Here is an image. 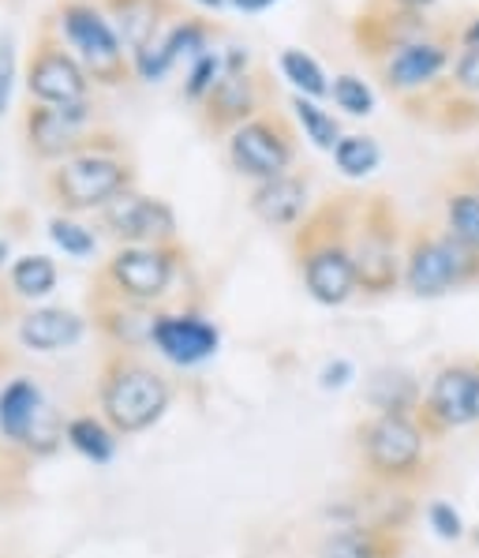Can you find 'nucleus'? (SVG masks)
<instances>
[{
	"instance_id": "nucleus-1",
	"label": "nucleus",
	"mask_w": 479,
	"mask_h": 558,
	"mask_svg": "<svg viewBox=\"0 0 479 558\" xmlns=\"http://www.w3.org/2000/svg\"><path fill=\"white\" fill-rule=\"evenodd\" d=\"M353 206L356 199L322 203L296 226L293 252L299 259V278L319 304L337 307L356 293L353 266Z\"/></svg>"
},
{
	"instance_id": "nucleus-2",
	"label": "nucleus",
	"mask_w": 479,
	"mask_h": 558,
	"mask_svg": "<svg viewBox=\"0 0 479 558\" xmlns=\"http://www.w3.org/2000/svg\"><path fill=\"white\" fill-rule=\"evenodd\" d=\"M405 221L386 195H367L353 206V266L356 286L371 296L405 286Z\"/></svg>"
},
{
	"instance_id": "nucleus-3",
	"label": "nucleus",
	"mask_w": 479,
	"mask_h": 558,
	"mask_svg": "<svg viewBox=\"0 0 479 558\" xmlns=\"http://www.w3.org/2000/svg\"><path fill=\"white\" fill-rule=\"evenodd\" d=\"M479 286V255L468 252L446 226L408 229L405 289L419 300H439L457 289Z\"/></svg>"
},
{
	"instance_id": "nucleus-4",
	"label": "nucleus",
	"mask_w": 479,
	"mask_h": 558,
	"mask_svg": "<svg viewBox=\"0 0 479 558\" xmlns=\"http://www.w3.org/2000/svg\"><path fill=\"white\" fill-rule=\"evenodd\" d=\"M57 27L64 46L87 68V75L106 83V87H120L135 72L132 60L124 57V41H120L116 27L109 23V15L101 12V4H90V0H60Z\"/></svg>"
},
{
	"instance_id": "nucleus-5",
	"label": "nucleus",
	"mask_w": 479,
	"mask_h": 558,
	"mask_svg": "<svg viewBox=\"0 0 479 558\" xmlns=\"http://www.w3.org/2000/svg\"><path fill=\"white\" fill-rule=\"evenodd\" d=\"M169 409V386L153 367L120 356L101 379V412L120 435H139L158 424Z\"/></svg>"
},
{
	"instance_id": "nucleus-6",
	"label": "nucleus",
	"mask_w": 479,
	"mask_h": 558,
	"mask_svg": "<svg viewBox=\"0 0 479 558\" xmlns=\"http://www.w3.org/2000/svg\"><path fill=\"white\" fill-rule=\"evenodd\" d=\"M460 53V23L442 20L431 34H423L413 46L397 49L382 64H374V80L382 83V90L393 94L397 101L419 98L442 83L450 75L453 60Z\"/></svg>"
},
{
	"instance_id": "nucleus-7",
	"label": "nucleus",
	"mask_w": 479,
	"mask_h": 558,
	"mask_svg": "<svg viewBox=\"0 0 479 558\" xmlns=\"http://www.w3.org/2000/svg\"><path fill=\"white\" fill-rule=\"evenodd\" d=\"M270 83L259 68H251L247 49H229L225 53V75L218 80L207 98L199 101V124L210 135H233L247 120L270 109Z\"/></svg>"
},
{
	"instance_id": "nucleus-8",
	"label": "nucleus",
	"mask_w": 479,
	"mask_h": 558,
	"mask_svg": "<svg viewBox=\"0 0 479 558\" xmlns=\"http://www.w3.org/2000/svg\"><path fill=\"white\" fill-rule=\"evenodd\" d=\"M132 166L120 154L83 150L49 173V195L64 210H101L132 187Z\"/></svg>"
},
{
	"instance_id": "nucleus-9",
	"label": "nucleus",
	"mask_w": 479,
	"mask_h": 558,
	"mask_svg": "<svg viewBox=\"0 0 479 558\" xmlns=\"http://www.w3.org/2000/svg\"><path fill=\"white\" fill-rule=\"evenodd\" d=\"M364 465L374 480L382 484H408L423 472V453H427V432L419 427L416 416H390L379 412L374 420H367L364 432Z\"/></svg>"
},
{
	"instance_id": "nucleus-10",
	"label": "nucleus",
	"mask_w": 479,
	"mask_h": 558,
	"mask_svg": "<svg viewBox=\"0 0 479 558\" xmlns=\"http://www.w3.org/2000/svg\"><path fill=\"white\" fill-rule=\"evenodd\" d=\"M229 161L240 177H251L255 184L285 177L296 161V128L285 113L267 109L229 135Z\"/></svg>"
},
{
	"instance_id": "nucleus-11",
	"label": "nucleus",
	"mask_w": 479,
	"mask_h": 558,
	"mask_svg": "<svg viewBox=\"0 0 479 558\" xmlns=\"http://www.w3.org/2000/svg\"><path fill=\"white\" fill-rule=\"evenodd\" d=\"M439 23L442 20L431 12H405V8L367 0V4L353 15V23H348V38H353L356 53L374 68L386 57L397 53V49L413 46V41H419L423 34H431Z\"/></svg>"
},
{
	"instance_id": "nucleus-12",
	"label": "nucleus",
	"mask_w": 479,
	"mask_h": 558,
	"mask_svg": "<svg viewBox=\"0 0 479 558\" xmlns=\"http://www.w3.org/2000/svg\"><path fill=\"white\" fill-rule=\"evenodd\" d=\"M419 427L427 439L468 427L479 420V364H450L434 375L427 398L419 401Z\"/></svg>"
},
{
	"instance_id": "nucleus-13",
	"label": "nucleus",
	"mask_w": 479,
	"mask_h": 558,
	"mask_svg": "<svg viewBox=\"0 0 479 558\" xmlns=\"http://www.w3.org/2000/svg\"><path fill=\"white\" fill-rule=\"evenodd\" d=\"M27 90L41 106H72L90 98V75L79 57L64 46V38L41 34L27 64Z\"/></svg>"
},
{
	"instance_id": "nucleus-14",
	"label": "nucleus",
	"mask_w": 479,
	"mask_h": 558,
	"mask_svg": "<svg viewBox=\"0 0 479 558\" xmlns=\"http://www.w3.org/2000/svg\"><path fill=\"white\" fill-rule=\"evenodd\" d=\"M90 98L87 101H72V106H34L23 117V132H27V147L46 161H57L75 150H94L90 147Z\"/></svg>"
},
{
	"instance_id": "nucleus-15",
	"label": "nucleus",
	"mask_w": 479,
	"mask_h": 558,
	"mask_svg": "<svg viewBox=\"0 0 479 558\" xmlns=\"http://www.w3.org/2000/svg\"><path fill=\"white\" fill-rule=\"evenodd\" d=\"M176 274V252L169 244H143V247H120L109 259L106 278L124 300L150 304L165 296Z\"/></svg>"
},
{
	"instance_id": "nucleus-16",
	"label": "nucleus",
	"mask_w": 479,
	"mask_h": 558,
	"mask_svg": "<svg viewBox=\"0 0 479 558\" xmlns=\"http://www.w3.org/2000/svg\"><path fill=\"white\" fill-rule=\"evenodd\" d=\"M101 226L116 240H124V247L173 244L176 236V218L169 210V203L139 195L132 187L124 195H116L109 206H101Z\"/></svg>"
},
{
	"instance_id": "nucleus-17",
	"label": "nucleus",
	"mask_w": 479,
	"mask_h": 558,
	"mask_svg": "<svg viewBox=\"0 0 479 558\" xmlns=\"http://www.w3.org/2000/svg\"><path fill=\"white\" fill-rule=\"evenodd\" d=\"M150 341L161 349V356H169L173 364L192 367L218 353L221 333H218V326L199 319V315H158Z\"/></svg>"
},
{
	"instance_id": "nucleus-18",
	"label": "nucleus",
	"mask_w": 479,
	"mask_h": 558,
	"mask_svg": "<svg viewBox=\"0 0 479 558\" xmlns=\"http://www.w3.org/2000/svg\"><path fill=\"white\" fill-rule=\"evenodd\" d=\"M101 12L116 27L127 53L147 49L158 34H165L180 20L173 0H101Z\"/></svg>"
},
{
	"instance_id": "nucleus-19",
	"label": "nucleus",
	"mask_w": 479,
	"mask_h": 558,
	"mask_svg": "<svg viewBox=\"0 0 479 558\" xmlns=\"http://www.w3.org/2000/svg\"><path fill=\"white\" fill-rule=\"evenodd\" d=\"M247 206H251V214L262 226L296 229L299 221L311 214V184H307V177H296V173L262 180V184H255Z\"/></svg>"
},
{
	"instance_id": "nucleus-20",
	"label": "nucleus",
	"mask_w": 479,
	"mask_h": 558,
	"mask_svg": "<svg viewBox=\"0 0 479 558\" xmlns=\"http://www.w3.org/2000/svg\"><path fill=\"white\" fill-rule=\"evenodd\" d=\"M20 338L34 353H57L83 338V319L64 307H38L20 323Z\"/></svg>"
},
{
	"instance_id": "nucleus-21",
	"label": "nucleus",
	"mask_w": 479,
	"mask_h": 558,
	"mask_svg": "<svg viewBox=\"0 0 479 558\" xmlns=\"http://www.w3.org/2000/svg\"><path fill=\"white\" fill-rule=\"evenodd\" d=\"M41 416H46V401L30 379H15L12 386H4V393H0V435L4 439L27 442Z\"/></svg>"
},
{
	"instance_id": "nucleus-22",
	"label": "nucleus",
	"mask_w": 479,
	"mask_h": 558,
	"mask_svg": "<svg viewBox=\"0 0 479 558\" xmlns=\"http://www.w3.org/2000/svg\"><path fill=\"white\" fill-rule=\"evenodd\" d=\"M442 226H446L468 252L479 255V184L476 180L453 184L450 192L442 195Z\"/></svg>"
},
{
	"instance_id": "nucleus-23",
	"label": "nucleus",
	"mask_w": 479,
	"mask_h": 558,
	"mask_svg": "<svg viewBox=\"0 0 479 558\" xmlns=\"http://www.w3.org/2000/svg\"><path fill=\"white\" fill-rule=\"evenodd\" d=\"M322 555L327 558H397V544L374 529L353 525V529L333 532L327 539V547H322Z\"/></svg>"
},
{
	"instance_id": "nucleus-24",
	"label": "nucleus",
	"mask_w": 479,
	"mask_h": 558,
	"mask_svg": "<svg viewBox=\"0 0 479 558\" xmlns=\"http://www.w3.org/2000/svg\"><path fill=\"white\" fill-rule=\"evenodd\" d=\"M371 405L390 416H413V409H419V390L413 383V375L405 372H382L371 383Z\"/></svg>"
},
{
	"instance_id": "nucleus-25",
	"label": "nucleus",
	"mask_w": 479,
	"mask_h": 558,
	"mask_svg": "<svg viewBox=\"0 0 479 558\" xmlns=\"http://www.w3.org/2000/svg\"><path fill=\"white\" fill-rule=\"evenodd\" d=\"M288 106H293L296 124L304 128V140H311L319 150L333 154V147L341 143V124H337V120H333L315 98H304V94H293V101H288Z\"/></svg>"
},
{
	"instance_id": "nucleus-26",
	"label": "nucleus",
	"mask_w": 479,
	"mask_h": 558,
	"mask_svg": "<svg viewBox=\"0 0 479 558\" xmlns=\"http://www.w3.org/2000/svg\"><path fill=\"white\" fill-rule=\"evenodd\" d=\"M210 34L213 27L207 20H195V15H180V20L173 23V27L165 31V53L173 64H180V60H199L202 53H210Z\"/></svg>"
},
{
	"instance_id": "nucleus-27",
	"label": "nucleus",
	"mask_w": 479,
	"mask_h": 558,
	"mask_svg": "<svg viewBox=\"0 0 479 558\" xmlns=\"http://www.w3.org/2000/svg\"><path fill=\"white\" fill-rule=\"evenodd\" d=\"M278 64H281V75H285L296 87V94H304V98H322V94H330L322 64L311 53H304V49H285Z\"/></svg>"
},
{
	"instance_id": "nucleus-28",
	"label": "nucleus",
	"mask_w": 479,
	"mask_h": 558,
	"mask_svg": "<svg viewBox=\"0 0 479 558\" xmlns=\"http://www.w3.org/2000/svg\"><path fill=\"white\" fill-rule=\"evenodd\" d=\"M333 161L345 177L364 180L379 169L382 161V147L371 140V135H341V143L333 147Z\"/></svg>"
},
{
	"instance_id": "nucleus-29",
	"label": "nucleus",
	"mask_w": 479,
	"mask_h": 558,
	"mask_svg": "<svg viewBox=\"0 0 479 558\" xmlns=\"http://www.w3.org/2000/svg\"><path fill=\"white\" fill-rule=\"evenodd\" d=\"M67 442H72L87 461H94V465H106V461H113V450H116L113 432H109V427L101 424V420H94V416L72 420V424H67Z\"/></svg>"
},
{
	"instance_id": "nucleus-30",
	"label": "nucleus",
	"mask_w": 479,
	"mask_h": 558,
	"mask_svg": "<svg viewBox=\"0 0 479 558\" xmlns=\"http://www.w3.org/2000/svg\"><path fill=\"white\" fill-rule=\"evenodd\" d=\"M53 286H57V266L49 255H23V259H15L12 266L15 296L38 300V296L53 293Z\"/></svg>"
},
{
	"instance_id": "nucleus-31",
	"label": "nucleus",
	"mask_w": 479,
	"mask_h": 558,
	"mask_svg": "<svg viewBox=\"0 0 479 558\" xmlns=\"http://www.w3.org/2000/svg\"><path fill=\"white\" fill-rule=\"evenodd\" d=\"M330 94H333V106L345 109L348 117H371L374 113L371 83L359 80V75H353V72L337 75V80H333V87H330Z\"/></svg>"
},
{
	"instance_id": "nucleus-32",
	"label": "nucleus",
	"mask_w": 479,
	"mask_h": 558,
	"mask_svg": "<svg viewBox=\"0 0 479 558\" xmlns=\"http://www.w3.org/2000/svg\"><path fill=\"white\" fill-rule=\"evenodd\" d=\"M225 75V53H202L199 60H192V68H187V80H184V98L192 101V106H199L207 94L218 87V80Z\"/></svg>"
},
{
	"instance_id": "nucleus-33",
	"label": "nucleus",
	"mask_w": 479,
	"mask_h": 558,
	"mask_svg": "<svg viewBox=\"0 0 479 558\" xmlns=\"http://www.w3.org/2000/svg\"><path fill=\"white\" fill-rule=\"evenodd\" d=\"M49 236H53L57 247H64V255H75V259H87V255H94V247H98L90 229H83L79 221H72V218L49 221Z\"/></svg>"
},
{
	"instance_id": "nucleus-34",
	"label": "nucleus",
	"mask_w": 479,
	"mask_h": 558,
	"mask_svg": "<svg viewBox=\"0 0 479 558\" xmlns=\"http://www.w3.org/2000/svg\"><path fill=\"white\" fill-rule=\"evenodd\" d=\"M12 87H15V41L12 34H0V117L8 113Z\"/></svg>"
},
{
	"instance_id": "nucleus-35",
	"label": "nucleus",
	"mask_w": 479,
	"mask_h": 558,
	"mask_svg": "<svg viewBox=\"0 0 479 558\" xmlns=\"http://www.w3.org/2000/svg\"><path fill=\"white\" fill-rule=\"evenodd\" d=\"M427 521H431V529L439 532L442 539H460V536H465V521H460V513L453 510L450 502H431Z\"/></svg>"
},
{
	"instance_id": "nucleus-36",
	"label": "nucleus",
	"mask_w": 479,
	"mask_h": 558,
	"mask_svg": "<svg viewBox=\"0 0 479 558\" xmlns=\"http://www.w3.org/2000/svg\"><path fill=\"white\" fill-rule=\"evenodd\" d=\"M348 375H353V364H345V360H337V364H330L327 372H322V386H345Z\"/></svg>"
},
{
	"instance_id": "nucleus-37",
	"label": "nucleus",
	"mask_w": 479,
	"mask_h": 558,
	"mask_svg": "<svg viewBox=\"0 0 479 558\" xmlns=\"http://www.w3.org/2000/svg\"><path fill=\"white\" fill-rule=\"evenodd\" d=\"M379 4L405 8V12H431V8H434V0H379Z\"/></svg>"
},
{
	"instance_id": "nucleus-38",
	"label": "nucleus",
	"mask_w": 479,
	"mask_h": 558,
	"mask_svg": "<svg viewBox=\"0 0 479 558\" xmlns=\"http://www.w3.org/2000/svg\"><path fill=\"white\" fill-rule=\"evenodd\" d=\"M460 46H479V15L460 23Z\"/></svg>"
},
{
	"instance_id": "nucleus-39",
	"label": "nucleus",
	"mask_w": 479,
	"mask_h": 558,
	"mask_svg": "<svg viewBox=\"0 0 479 558\" xmlns=\"http://www.w3.org/2000/svg\"><path fill=\"white\" fill-rule=\"evenodd\" d=\"M233 8H240V12H267V8H273L278 0H229Z\"/></svg>"
},
{
	"instance_id": "nucleus-40",
	"label": "nucleus",
	"mask_w": 479,
	"mask_h": 558,
	"mask_svg": "<svg viewBox=\"0 0 479 558\" xmlns=\"http://www.w3.org/2000/svg\"><path fill=\"white\" fill-rule=\"evenodd\" d=\"M195 4H202V8H221V4H229V0H195Z\"/></svg>"
},
{
	"instance_id": "nucleus-41",
	"label": "nucleus",
	"mask_w": 479,
	"mask_h": 558,
	"mask_svg": "<svg viewBox=\"0 0 479 558\" xmlns=\"http://www.w3.org/2000/svg\"><path fill=\"white\" fill-rule=\"evenodd\" d=\"M4 259H8V240H0V266H4Z\"/></svg>"
}]
</instances>
